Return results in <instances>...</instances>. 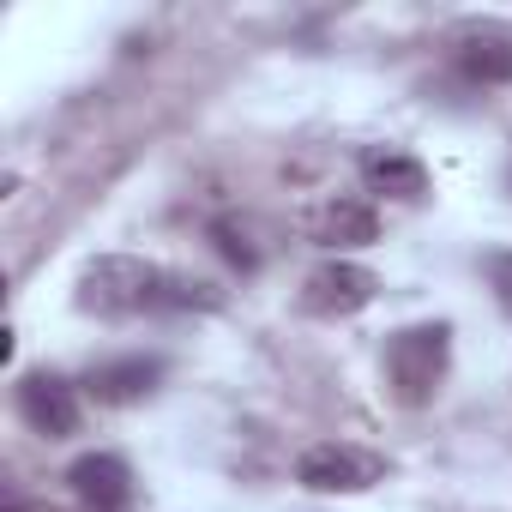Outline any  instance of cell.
I'll return each mask as SVG.
<instances>
[{"instance_id": "obj_1", "label": "cell", "mask_w": 512, "mask_h": 512, "mask_svg": "<svg viewBox=\"0 0 512 512\" xmlns=\"http://www.w3.org/2000/svg\"><path fill=\"white\" fill-rule=\"evenodd\" d=\"M163 266L139 260V253H97L79 272V308L103 314V320H127V314H157L163 302Z\"/></svg>"}, {"instance_id": "obj_2", "label": "cell", "mask_w": 512, "mask_h": 512, "mask_svg": "<svg viewBox=\"0 0 512 512\" xmlns=\"http://www.w3.org/2000/svg\"><path fill=\"white\" fill-rule=\"evenodd\" d=\"M446 368H452V326L446 320L392 332V344H386V380H392V398L404 410H422L440 392Z\"/></svg>"}, {"instance_id": "obj_3", "label": "cell", "mask_w": 512, "mask_h": 512, "mask_svg": "<svg viewBox=\"0 0 512 512\" xmlns=\"http://www.w3.org/2000/svg\"><path fill=\"white\" fill-rule=\"evenodd\" d=\"M296 482L314 494H368L374 482H386V458L356 440H314L296 458Z\"/></svg>"}, {"instance_id": "obj_4", "label": "cell", "mask_w": 512, "mask_h": 512, "mask_svg": "<svg viewBox=\"0 0 512 512\" xmlns=\"http://www.w3.org/2000/svg\"><path fill=\"white\" fill-rule=\"evenodd\" d=\"M374 296H380V278H374L368 266H356V260H326V266H314L308 284H302V308L320 314V320H350V314H362Z\"/></svg>"}, {"instance_id": "obj_5", "label": "cell", "mask_w": 512, "mask_h": 512, "mask_svg": "<svg viewBox=\"0 0 512 512\" xmlns=\"http://www.w3.org/2000/svg\"><path fill=\"white\" fill-rule=\"evenodd\" d=\"M452 61L476 85H512V25H458L452 31Z\"/></svg>"}, {"instance_id": "obj_6", "label": "cell", "mask_w": 512, "mask_h": 512, "mask_svg": "<svg viewBox=\"0 0 512 512\" xmlns=\"http://www.w3.org/2000/svg\"><path fill=\"white\" fill-rule=\"evenodd\" d=\"M19 416L43 440H67V434H79V392L61 374H25L19 380Z\"/></svg>"}, {"instance_id": "obj_7", "label": "cell", "mask_w": 512, "mask_h": 512, "mask_svg": "<svg viewBox=\"0 0 512 512\" xmlns=\"http://www.w3.org/2000/svg\"><path fill=\"white\" fill-rule=\"evenodd\" d=\"M67 482H73V494H79L85 512H127V500H133V470H127V458H115V452H85V458H73Z\"/></svg>"}, {"instance_id": "obj_8", "label": "cell", "mask_w": 512, "mask_h": 512, "mask_svg": "<svg viewBox=\"0 0 512 512\" xmlns=\"http://www.w3.org/2000/svg\"><path fill=\"white\" fill-rule=\"evenodd\" d=\"M157 380H163V356H115L85 374V392L97 404H139L145 392H157Z\"/></svg>"}, {"instance_id": "obj_9", "label": "cell", "mask_w": 512, "mask_h": 512, "mask_svg": "<svg viewBox=\"0 0 512 512\" xmlns=\"http://www.w3.org/2000/svg\"><path fill=\"white\" fill-rule=\"evenodd\" d=\"M314 241L320 247H368V241H380V217H374V205H362V199H332V205H320V217H314Z\"/></svg>"}, {"instance_id": "obj_10", "label": "cell", "mask_w": 512, "mask_h": 512, "mask_svg": "<svg viewBox=\"0 0 512 512\" xmlns=\"http://www.w3.org/2000/svg\"><path fill=\"white\" fill-rule=\"evenodd\" d=\"M362 181L386 199H404V205H416L428 193V169L404 151H362Z\"/></svg>"}, {"instance_id": "obj_11", "label": "cell", "mask_w": 512, "mask_h": 512, "mask_svg": "<svg viewBox=\"0 0 512 512\" xmlns=\"http://www.w3.org/2000/svg\"><path fill=\"white\" fill-rule=\"evenodd\" d=\"M211 235H217V247H223V253H229V260H235V266H241V272H253V266H260V253H253V247H247V235H241V229H235V223H217V229H211Z\"/></svg>"}, {"instance_id": "obj_12", "label": "cell", "mask_w": 512, "mask_h": 512, "mask_svg": "<svg viewBox=\"0 0 512 512\" xmlns=\"http://www.w3.org/2000/svg\"><path fill=\"white\" fill-rule=\"evenodd\" d=\"M488 284H494L500 308L512 314V253H488Z\"/></svg>"}, {"instance_id": "obj_13", "label": "cell", "mask_w": 512, "mask_h": 512, "mask_svg": "<svg viewBox=\"0 0 512 512\" xmlns=\"http://www.w3.org/2000/svg\"><path fill=\"white\" fill-rule=\"evenodd\" d=\"M7 512H55V506H49V500H13Z\"/></svg>"}]
</instances>
